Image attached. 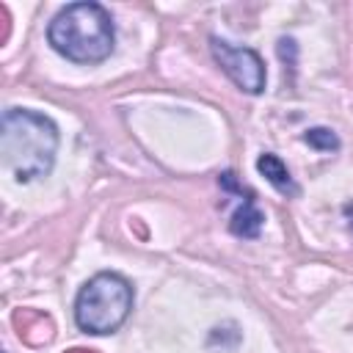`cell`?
Here are the masks:
<instances>
[{
    "instance_id": "cell-1",
    "label": "cell",
    "mask_w": 353,
    "mask_h": 353,
    "mask_svg": "<svg viewBox=\"0 0 353 353\" xmlns=\"http://www.w3.org/2000/svg\"><path fill=\"white\" fill-rule=\"evenodd\" d=\"M58 154V127L30 108H8L0 121L3 168L17 182H33L52 171Z\"/></svg>"
},
{
    "instance_id": "cell-2",
    "label": "cell",
    "mask_w": 353,
    "mask_h": 353,
    "mask_svg": "<svg viewBox=\"0 0 353 353\" xmlns=\"http://www.w3.org/2000/svg\"><path fill=\"white\" fill-rule=\"evenodd\" d=\"M47 39L72 63H102L116 41L113 17L99 3H72L52 17Z\"/></svg>"
},
{
    "instance_id": "cell-3",
    "label": "cell",
    "mask_w": 353,
    "mask_h": 353,
    "mask_svg": "<svg viewBox=\"0 0 353 353\" xmlns=\"http://www.w3.org/2000/svg\"><path fill=\"white\" fill-rule=\"evenodd\" d=\"M135 303V290L121 273H97L74 298V323L85 334H113L124 325Z\"/></svg>"
},
{
    "instance_id": "cell-4",
    "label": "cell",
    "mask_w": 353,
    "mask_h": 353,
    "mask_svg": "<svg viewBox=\"0 0 353 353\" xmlns=\"http://www.w3.org/2000/svg\"><path fill=\"white\" fill-rule=\"evenodd\" d=\"M210 50H212V58L218 61V66L223 69V74L245 94H262L265 91V63L259 58L256 50L251 47H234L218 36L210 39Z\"/></svg>"
},
{
    "instance_id": "cell-5",
    "label": "cell",
    "mask_w": 353,
    "mask_h": 353,
    "mask_svg": "<svg viewBox=\"0 0 353 353\" xmlns=\"http://www.w3.org/2000/svg\"><path fill=\"white\" fill-rule=\"evenodd\" d=\"M256 171H259V174H262L279 193H284V196H298V185H295L290 168L284 165V160H281L279 154H273V152L259 154V160H256Z\"/></svg>"
},
{
    "instance_id": "cell-6",
    "label": "cell",
    "mask_w": 353,
    "mask_h": 353,
    "mask_svg": "<svg viewBox=\"0 0 353 353\" xmlns=\"http://www.w3.org/2000/svg\"><path fill=\"white\" fill-rule=\"evenodd\" d=\"M262 223H265V215H262V210L256 207L254 196H251V193H245L243 204L237 207V212H234V215H232V221H229V229H232V234H237V237H245V240H254V237H259V232H262Z\"/></svg>"
},
{
    "instance_id": "cell-7",
    "label": "cell",
    "mask_w": 353,
    "mask_h": 353,
    "mask_svg": "<svg viewBox=\"0 0 353 353\" xmlns=\"http://www.w3.org/2000/svg\"><path fill=\"white\" fill-rule=\"evenodd\" d=\"M303 141H306L312 149H317V152H336V149H339V138H336V132L328 130V127H312V130H306Z\"/></svg>"
}]
</instances>
